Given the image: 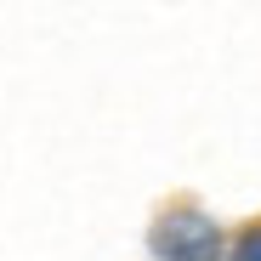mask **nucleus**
I'll return each mask as SVG.
<instances>
[{
  "label": "nucleus",
  "instance_id": "f257e3e1",
  "mask_svg": "<svg viewBox=\"0 0 261 261\" xmlns=\"http://www.w3.org/2000/svg\"><path fill=\"white\" fill-rule=\"evenodd\" d=\"M153 255L159 261H216L222 255V227L199 210H165L153 222Z\"/></svg>",
  "mask_w": 261,
  "mask_h": 261
},
{
  "label": "nucleus",
  "instance_id": "f03ea898",
  "mask_svg": "<svg viewBox=\"0 0 261 261\" xmlns=\"http://www.w3.org/2000/svg\"><path fill=\"white\" fill-rule=\"evenodd\" d=\"M233 261H261V227H250V233L233 244Z\"/></svg>",
  "mask_w": 261,
  "mask_h": 261
}]
</instances>
